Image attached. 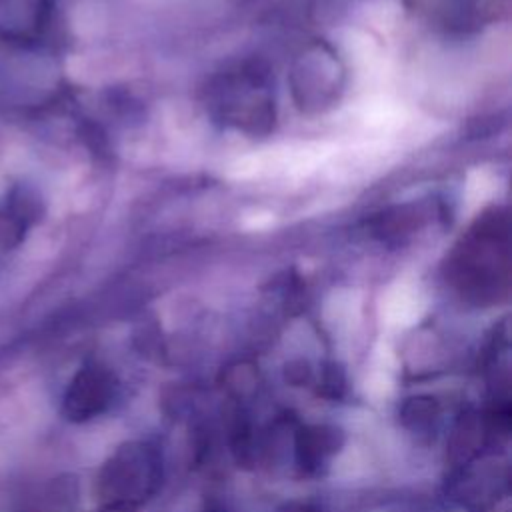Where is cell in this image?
<instances>
[{
	"label": "cell",
	"mask_w": 512,
	"mask_h": 512,
	"mask_svg": "<svg viewBox=\"0 0 512 512\" xmlns=\"http://www.w3.org/2000/svg\"><path fill=\"white\" fill-rule=\"evenodd\" d=\"M212 512H214V510H212Z\"/></svg>",
	"instance_id": "6"
},
{
	"label": "cell",
	"mask_w": 512,
	"mask_h": 512,
	"mask_svg": "<svg viewBox=\"0 0 512 512\" xmlns=\"http://www.w3.org/2000/svg\"><path fill=\"white\" fill-rule=\"evenodd\" d=\"M336 446H338L336 430L324 428V426L306 428V430H302V434L298 436V442H296L298 462L306 468L318 466L320 462H324V458L330 452L336 450Z\"/></svg>",
	"instance_id": "3"
},
{
	"label": "cell",
	"mask_w": 512,
	"mask_h": 512,
	"mask_svg": "<svg viewBox=\"0 0 512 512\" xmlns=\"http://www.w3.org/2000/svg\"><path fill=\"white\" fill-rule=\"evenodd\" d=\"M492 192V178L486 170H474L468 174L466 188H464V200L468 208H478L486 202V198Z\"/></svg>",
	"instance_id": "4"
},
{
	"label": "cell",
	"mask_w": 512,
	"mask_h": 512,
	"mask_svg": "<svg viewBox=\"0 0 512 512\" xmlns=\"http://www.w3.org/2000/svg\"><path fill=\"white\" fill-rule=\"evenodd\" d=\"M114 376L100 368H86L74 376L64 396V412L70 420H88L100 414L114 396Z\"/></svg>",
	"instance_id": "2"
},
{
	"label": "cell",
	"mask_w": 512,
	"mask_h": 512,
	"mask_svg": "<svg viewBox=\"0 0 512 512\" xmlns=\"http://www.w3.org/2000/svg\"><path fill=\"white\" fill-rule=\"evenodd\" d=\"M160 480L158 454L146 444H130L116 452L100 476V496L114 508H126L154 492Z\"/></svg>",
	"instance_id": "1"
},
{
	"label": "cell",
	"mask_w": 512,
	"mask_h": 512,
	"mask_svg": "<svg viewBox=\"0 0 512 512\" xmlns=\"http://www.w3.org/2000/svg\"><path fill=\"white\" fill-rule=\"evenodd\" d=\"M284 512H312V510H310L308 506H302V504H300V506H288Z\"/></svg>",
	"instance_id": "5"
}]
</instances>
